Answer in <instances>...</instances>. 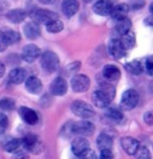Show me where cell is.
<instances>
[{
    "instance_id": "7c38bea8",
    "label": "cell",
    "mask_w": 153,
    "mask_h": 159,
    "mask_svg": "<svg viewBox=\"0 0 153 159\" xmlns=\"http://www.w3.org/2000/svg\"><path fill=\"white\" fill-rule=\"evenodd\" d=\"M109 55L115 60H120L126 55V49L123 47L121 41L118 39H112L108 46Z\"/></svg>"
},
{
    "instance_id": "4fadbf2b",
    "label": "cell",
    "mask_w": 153,
    "mask_h": 159,
    "mask_svg": "<svg viewBox=\"0 0 153 159\" xmlns=\"http://www.w3.org/2000/svg\"><path fill=\"white\" fill-rule=\"evenodd\" d=\"M80 4H79L78 0H63L61 4L62 13L67 18H72L78 13Z\"/></svg>"
},
{
    "instance_id": "d6986e66",
    "label": "cell",
    "mask_w": 153,
    "mask_h": 159,
    "mask_svg": "<svg viewBox=\"0 0 153 159\" xmlns=\"http://www.w3.org/2000/svg\"><path fill=\"white\" fill-rule=\"evenodd\" d=\"M25 88L32 94H39L42 91V82L37 76H30L25 80Z\"/></svg>"
},
{
    "instance_id": "6da1fadb",
    "label": "cell",
    "mask_w": 153,
    "mask_h": 159,
    "mask_svg": "<svg viewBox=\"0 0 153 159\" xmlns=\"http://www.w3.org/2000/svg\"><path fill=\"white\" fill-rule=\"evenodd\" d=\"M40 57L41 67L45 71L49 73H53L58 70L59 66H60V59H59V57L56 52L47 50L44 53H41Z\"/></svg>"
},
{
    "instance_id": "e0dca14e",
    "label": "cell",
    "mask_w": 153,
    "mask_h": 159,
    "mask_svg": "<svg viewBox=\"0 0 153 159\" xmlns=\"http://www.w3.org/2000/svg\"><path fill=\"white\" fill-rule=\"evenodd\" d=\"M111 98L103 90H97L92 93V103L98 108H106L109 106Z\"/></svg>"
},
{
    "instance_id": "7402d4cb",
    "label": "cell",
    "mask_w": 153,
    "mask_h": 159,
    "mask_svg": "<svg viewBox=\"0 0 153 159\" xmlns=\"http://www.w3.org/2000/svg\"><path fill=\"white\" fill-rule=\"evenodd\" d=\"M128 13H129V5L127 3H120L117 7H113L111 13H110V16L115 21H118L121 19L126 18Z\"/></svg>"
},
{
    "instance_id": "52a82bcc",
    "label": "cell",
    "mask_w": 153,
    "mask_h": 159,
    "mask_svg": "<svg viewBox=\"0 0 153 159\" xmlns=\"http://www.w3.org/2000/svg\"><path fill=\"white\" fill-rule=\"evenodd\" d=\"M22 144L27 151L32 152V153H40L42 151V143L39 140L38 136L35 134H27L24 136V138L21 140Z\"/></svg>"
},
{
    "instance_id": "836d02e7",
    "label": "cell",
    "mask_w": 153,
    "mask_h": 159,
    "mask_svg": "<svg viewBox=\"0 0 153 159\" xmlns=\"http://www.w3.org/2000/svg\"><path fill=\"white\" fill-rule=\"evenodd\" d=\"M79 158L80 159H98L95 152L92 151L91 149H89V150H87L86 152H84L83 154L79 156Z\"/></svg>"
},
{
    "instance_id": "2e32d148",
    "label": "cell",
    "mask_w": 153,
    "mask_h": 159,
    "mask_svg": "<svg viewBox=\"0 0 153 159\" xmlns=\"http://www.w3.org/2000/svg\"><path fill=\"white\" fill-rule=\"evenodd\" d=\"M104 79L108 82H117L120 80L122 73L120 68L117 67L115 65H106L103 68V71H102Z\"/></svg>"
},
{
    "instance_id": "44dd1931",
    "label": "cell",
    "mask_w": 153,
    "mask_h": 159,
    "mask_svg": "<svg viewBox=\"0 0 153 159\" xmlns=\"http://www.w3.org/2000/svg\"><path fill=\"white\" fill-rule=\"evenodd\" d=\"M8 79H10L11 83L19 85L26 80V70L24 68L17 67L14 68L13 70H11L10 75H8Z\"/></svg>"
},
{
    "instance_id": "7bdbcfd3",
    "label": "cell",
    "mask_w": 153,
    "mask_h": 159,
    "mask_svg": "<svg viewBox=\"0 0 153 159\" xmlns=\"http://www.w3.org/2000/svg\"><path fill=\"white\" fill-rule=\"evenodd\" d=\"M4 73H5V65L0 61V78H2L4 75Z\"/></svg>"
},
{
    "instance_id": "ab89813d",
    "label": "cell",
    "mask_w": 153,
    "mask_h": 159,
    "mask_svg": "<svg viewBox=\"0 0 153 159\" xmlns=\"http://www.w3.org/2000/svg\"><path fill=\"white\" fill-rule=\"evenodd\" d=\"M67 68L69 69V72H73L76 71V69H79L80 68V62H73L69 65V66H67Z\"/></svg>"
},
{
    "instance_id": "8fae6325",
    "label": "cell",
    "mask_w": 153,
    "mask_h": 159,
    "mask_svg": "<svg viewBox=\"0 0 153 159\" xmlns=\"http://www.w3.org/2000/svg\"><path fill=\"white\" fill-rule=\"evenodd\" d=\"M90 144L89 141L87 140L85 137L79 136V137L75 138L72 143V151L75 155H76L79 157L80 155L83 154L84 152H86L87 150L90 149Z\"/></svg>"
},
{
    "instance_id": "ffe728a7",
    "label": "cell",
    "mask_w": 153,
    "mask_h": 159,
    "mask_svg": "<svg viewBox=\"0 0 153 159\" xmlns=\"http://www.w3.org/2000/svg\"><path fill=\"white\" fill-rule=\"evenodd\" d=\"M27 16V13L22 8H14V10L8 11L7 13V19L12 23H21L24 21Z\"/></svg>"
},
{
    "instance_id": "e575fe53",
    "label": "cell",
    "mask_w": 153,
    "mask_h": 159,
    "mask_svg": "<svg viewBox=\"0 0 153 159\" xmlns=\"http://www.w3.org/2000/svg\"><path fill=\"white\" fill-rule=\"evenodd\" d=\"M145 68H146V71L148 72L149 75H153V60H152V57H148V58L146 59Z\"/></svg>"
},
{
    "instance_id": "b9f144b4",
    "label": "cell",
    "mask_w": 153,
    "mask_h": 159,
    "mask_svg": "<svg viewBox=\"0 0 153 159\" xmlns=\"http://www.w3.org/2000/svg\"><path fill=\"white\" fill-rule=\"evenodd\" d=\"M40 3L44 4V5H50V4H53L56 2V0H38Z\"/></svg>"
},
{
    "instance_id": "4dcf8cb0",
    "label": "cell",
    "mask_w": 153,
    "mask_h": 159,
    "mask_svg": "<svg viewBox=\"0 0 153 159\" xmlns=\"http://www.w3.org/2000/svg\"><path fill=\"white\" fill-rule=\"evenodd\" d=\"M15 108V102L13 101L12 98H2L0 99V109L3 110V111H10V110H13Z\"/></svg>"
},
{
    "instance_id": "8992f818",
    "label": "cell",
    "mask_w": 153,
    "mask_h": 159,
    "mask_svg": "<svg viewBox=\"0 0 153 159\" xmlns=\"http://www.w3.org/2000/svg\"><path fill=\"white\" fill-rule=\"evenodd\" d=\"M95 130V127L91 121L88 120H81L78 123L72 124V131L75 134H78L82 137H86L93 134Z\"/></svg>"
},
{
    "instance_id": "5b68a950",
    "label": "cell",
    "mask_w": 153,
    "mask_h": 159,
    "mask_svg": "<svg viewBox=\"0 0 153 159\" xmlns=\"http://www.w3.org/2000/svg\"><path fill=\"white\" fill-rule=\"evenodd\" d=\"M72 89L76 93L86 92L90 88V79L85 75H76L70 81Z\"/></svg>"
},
{
    "instance_id": "f546056e",
    "label": "cell",
    "mask_w": 153,
    "mask_h": 159,
    "mask_svg": "<svg viewBox=\"0 0 153 159\" xmlns=\"http://www.w3.org/2000/svg\"><path fill=\"white\" fill-rule=\"evenodd\" d=\"M106 117L109 119V120H114V121H121L123 119L124 115L120 110L115 109V108H109L106 111Z\"/></svg>"
},
{
    "instance_id": "7a4b0ae2",
    "label": "cell",
    "mask_w": 153,
    "mask_h": 159,
    "mask_svg": "<svg viewBox=\"0 0 153 159\" xmlns=\"http://www.w3.org/2000/svg\"><path fill=\"white\" fill-rule=\"evenodd\" d=\"M30 17L32 18L33 22L39 24H45L46 25L49 22L53 21L59 18V15L56 13L52 12L49 10H44V8H35L30 13Z\"/></svg>"
},
{
    "instance_id": "ba28073f",
    "label": "cell",
    "mask_w": 153,
    "mask_h": 159,
    "mask_svg": "<svg viewBox=\"0 0 153 159\" xmlns=\"http://www.w3.org/2000/svg\"><path fill=\"white\" fill-rule=\"evenodd\" d=\"M41 56V49L35 44H27L22 50V59L27 63H33Z\"/></svg>"
},
{
    "instance_id": "484cf974",
    "label": "cell",
    "mask_w": 153,
    "mask_h": 159,
    "mask_svg": "<svg viewBox=\"0 0 153 159\" xmlns=\"http://www.w3.org/2000/svg\"><path fill=\"white\" fill-rule=\"evenodd\" d=\"M125 68H126V70L129 73H131V75H141V73L143 72V70H144L143 66H141V64L138 61H137V60L129 62V63H127L125 65Z\"/></svg>"
},
{
    "instance_id": "f1b7e54d",
    "label": "cell",
    "mask_w": 153,
    "mask_h": 159,
    "mask_svg": "<svg viewBox=\"0 0 153 159\" xmlns=\"http://www.w3.org/2000/svg\"><path fill=\"white\" fill-rule=\"evenodd\" d=\"M21 140L19 138H12L4 144V150L7 153H15L19 150V148L21 147Z\"/></svg>"
},
{
    "instance_id": "5bb4252c",
    "label": "cell",
    "mask_w": 153,
    "mask_h": 159,
    "mask_svg": "<svg viewBox=\"0 0 153 159\" xmlns=\"http://www.w3.org/2000/svg\"><path fill=\"white\" fill-rule=\"evenodd\" d=\"M19 115L22 118V120L27 125H36L38 123V114L35 110L30 109L28 107H20L19 108Z\"/></svg>"
},
{
    "instance_id": "8d00e7d4",
    "label": "cell",
    "mask_w": 153,
    "mask_h": 159,
    "mask_svg": "<svg viewBox=\"0 0 153 159\" xmlns=\"http://www.w3.org/2000/svg\"><path fill=\"white\" fill-rule=\"evenodd\" d=\"M7 47V43L5 41V38H4V35H3V32L0 30V52H4Z\"/></svg>"
},
{
    "instance_id": "4316f807",
    "label": "cell",
    "mask_w": 153,
    "mask_h": 159,
    "mask_svg": "<svg viewBox=\"0 0 153 159\" xmlns=\"http://www.w3.org/2000/svg\"><path fill=\"white\" fill-rule=\"evenodd\" d=\"M3 35H4L5 41H7V46L12 44H16L17 42H19L21 39L20 34L18 32H16V30H5V32H3Z\"/></svg>"
},
{
    "instance_id": "3957f363",
    "label": "cell",
    "mask_w": 153,
    "mask_h": 159,
    "mask_svg": "<svg viewBox=\"0 0 153 159\" xmlns=\"http://www.w3.org/2000/svg\"><path fill=\"white\" fill-rule=\"evenodd\" d=\"M72 111L75 115L83 119H88L95 116V110L84 101H75L72 104Z\"/></svg>"
},
{
    "instance_id": "74e56055",
    "label": "cell",
    "mask_w": 153,
    "mask_h": 159,
    "mask_svg": "<svg viewBox=\"0 0 153 159\" xmlns=\"http://www.w3.org/2000/svg\"><path fill=\"white\" fill-rule=\"evenodd\" d=\"M144 120H145V123L147 125H149V126H152V124H153V115H152L151 111H148V112L145 113V115H144Z\"/></svg>"
},
{
    "instance_id": "603a6c76",
    "label": "cell",
    "mask_w": 153,
    "mask_h": 159,
    "mask_svg": "<svg viewBox=\"0 0 153 159\" xmlns=\"http://www.w3.org/2000/svg\"><path fill=\"white\" fill-rule=\"evenodd\" d=\"M98 147L102 150H110L113 144V139L107 133H101L97 139Z\"/></svg>"
},
{
    "instance_id": "30bf717a",
    "label": "cell",
    "mask_w": 153,
    "mask_h": 159,
    "mask_svg": "<svg viewBox=\"0 0 153 159\" xmlns=\"http://www.w3.org/2000/svg\"><path fill=\"white\" fill-rule=\"evenodd\" d=\"M49 88H50L52 94L57 95V96H62L66 93L68 85H67V82L65 81L63 78L58 76V78H56L52 83H50Z\"/></svg>"
},
{
    "instance_id": "cb8c5ba5",
    "label": "cell",
    "mask_w": 153,
    "mask_h": 159,
    "mask_svg": "<svg viewBox=\"0 0 153 159\" xmlns=\"http://www.w3.org/2000/svg\"><path fill=\"white\" fill-rule=\"evenodd\" d=\"M131 26H132L131 21H130V19L128 17H126V18L117 21V24H115V30H117V33L120 34L121 36H124L125 34L130 32Z\"/></svg>"
},
{
    "instance_id": "ac0fdd59",
    "label": "cell",
    "mask_w": 153,
    "mask_h": 159,
    "mask_svg": "<svg viewBox=\"0 0 153 159\" xmlns=\"http://www.w3.org/2000/svg\"><path fill=\"white\" fill-rule=\"evenodd\" d=\"M23 33L25 37L30 40H36L38 39L41 35V30L39 24L35 23V22H28L24 25L23 27Z\"/></svg>"
},
{
    "instance_id": "60d3db41",
    "label": "cell",
    "mask_w": 153,
    "mask_h": 159,
    "mask_svg": "<svg viewBox=\"0 0 153 159\" xmlns=\"http://www.w3.org/2000/svg\"><path fill=\"white\" fill-rule=\"evenodd\" d=\"M152 17L151 16H149V17H147V18L144 20V23H145V25H147V26H152L153 25V21H152Z\"/></svg>"
},
{
    "instance_id": "f35d334b",
    "label": "cell",
    "mask_w": 153,
    "mask_h": 159,
    "mask_svg": "<svg viewBox=\"0 0 153 159\" xmlns=\"http://www.w3.org/2000/svg\"><path fill=\"white\" fill-rule=\"evenodd\" d=\"M12 159H30V157H28V155L26 153L19 152V153H16V154L13 156Z\"/></svg>"
},
{
    "instance_id": "9a60e30c",
    "label": "cell",
    "mask_w": 153,
    "mask_h": 159,
    "mask_svg": "<svg viewBox=\"0 0 153 159\" xmlns=\"http://www.w3.org/2000/svg\"><path fill=\"white\" fill-rule=\"evenodd\" d=\"M121 144L123 150L128 155H134L138 150V148L141 147L138 140H137L134 137H131V136H125V137L122 138Z\"/></svg>"
},
{
    "instance_id": "d590c367",
    "label": "cell",
    "mask_w": 153,
    "mask_h": 159,
    "mask_svg": "<svg viewBox=\"0 0 153 159\" xmlns=\"http://www.w3.org/2000/svg\"><path fill=\"white\" fill-rule=\"evenodd\" d=\"M100 159H114L111 150H102Z\"/></svg>"
},
{
    "instance_id": "ee69618b",
    "label": "cell",
    "mask_w": 153,
    "mask_h": 159,
    "mask_svg": "<svg viewBox=\"0 0 153 159\" xmlns=\"http://www.w3.org/2000/svg\"><path fill=\"white\" fill-rule=\"evenodd\" d=\"M84 2H86V3H90V2H92L93 0H83Z\"/></svg>"
},
{
    "instance_id": "83f0119b",
    "label": "cell",
    "mask_w": 153,
    "mask_h": 159,
    "mask_svg": "<svg viewBox=\"0 0 153 159\" xmlns=\"http://www.w3.org/2000/svg\"><path fill=\"white\" fill-rule=\"evenodd\" d=\"M64 28V24L61 20L56 19L53 20V21L49 22L46 24V30L50 34H57V33H60L63 30Z\"/></svg>"
},
{
    "instance_id": "d6a6232c",
    "label": "cell",
    "mask_w": 153,
    "mask_h": 159,
    "mask_svg": "<svg viewBox=\"0 0 153 159\" xmlns=\"http://www.w3.org/2000/svg\"><path fill=\"white\" fill-rule=\"evenodd\" d=\"M8 127V118L4 113L0 112V134H3Z\"/></svg>"
},
{
    "instance_id": "1f68e13d",
    "label": "cell",
    "mask_w": 153,
    "mask_h": 159,
    "mask_svg": "<svg viewBox=\"0 0 153 159\" xmlns=\"http://www.w3.org/2000/svg\"><path fill=\"white\" fill-rule=\"evenodd\" d=\"M134 155L135 159H151V153L147 147H140Z\"/></svg>"
},
{
    "instance_id": "277c9868",
    "label": "cell",
    "mask_w": 153,
    "mask_h": 159,
    "mask_svg": "<svg viewBox=\"0 0 153 159\" xmlns=\"http://www.w3.org/2000/svg\"><path fill=\"white\" fill-rule=\"evenodd\" d=\"M138 99H140V96L134 89L126 90L121 98V108L126 111L134 109L138 104Z\"/></svg>"
},
{
    "instance_id": "d4e9b609",
    "label": "cell",
    "mask_w": 153,
    "mask_h": 159,
    "mask_svg": "<svg viewBox=\"0 0 153 159\" xmlns=\"http://www.w3.org/2000/svg\"><path fill=\"white\" fill-rule=\"evenodd\" d=\"M123 38H122L120 41L122 45H123V47L125 48V49H131V48L134 47L135 45V35L134 33H132L131 30L128 32L127 34H125L124 36H122Z\"/></svg>"
},
{
    "instance_id": "9c48e42d",
    "label": "cell",
    "mask_w": 153,
    "mask_h": 159,
    "mask_svg": "<svg viewBox=\"0 0 153 159\" xmlns=\"http://www.w3.org/2000/svg\"><path fill=\"white\" fill-rule=\"evenodd\" d=\"M113 8V3L110 0H99L92 5V11L99 16H109Z\"/></svg>"
}]
</instances>
